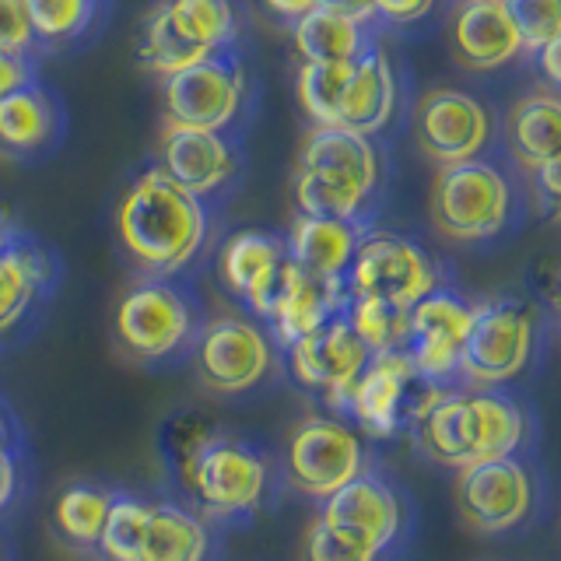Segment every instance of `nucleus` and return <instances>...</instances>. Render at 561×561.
Returning a JSON list of instances; mask_svg holds the SVG:
<instances>
[{"mask_svg": "<svg viewBox=\"0 0 561 561\" xmlns=\"http://www.w3.org/2000/svg\"><path fill=\"white\" fill-rule=\"evenodd\" d=\"M393 110H397L393 64L379 46L368 43L362 57H355V64H351V75H347L341 105H337V123H333V127L373 137L393 119Z\"/></svg>", "mask_w": 561, "mask_h": 561, "instance_id": "21", "label": "nucleus"}, {"mask_svg": "<svg viewBox=\"0 0 561 561\" xmlns=\"http://www.w3.org/2000/svg\"><path fill=\"white\" fill-rule=\"evenodd\" d=\"M379 180L382 162L373 137L341 127H312L298 151L291 197L298 215L358 225Z\"/></svg>", "mask_w": 561, "mask_h": 561, "instance_id": "3", "label": "nucleus"}, {"mask_svg": "<svg viewBox=\"0 0 561 561\" xmlns=\"http://www.w3.org/2000/svg\"><path fill=\"white\" fill-rule=\"evenodd\" d=\"M414 137L435 165L481 158L491 140V113L478 95L460 88H432L417 102Z\"/></svg>", "mask_w": 561, "mask_h": 561, "instance_id": "13", "label": "nucleus"}, {"mask_svg": "<svg viewBox=\"0 0 561 561\" xmlns=\"http://www.w3.org/2000/svg\"><path fill=\"white\" fill-rule=\"evenodd\" d=\"M110 505H113V499L105 495V491L88 488V484H70L60 491L57 508H53V523H57V530L70 543L88 548V543H99L102 523L110 516Z\"/></svg>", "mask_w": 561, "mask_h": 561, "instance_id": "33", "label": "nucleus"}, {"mask_svg": "<svg viewBox=\"0 0 561 561\" xmlns=\"http://www.w3.org/2000/svg\"><path fill=\"white\" fill-rule=\"evenodd\" d=\"M344 274L351 277V291L355 295L382 298V302L400 309H411L417 298L438 288L432 256L417 242L393 232L358 239L355 256H351Z\"/></svg>", "mask_w": 561, "mask_h": 561, "instance_id": "8", "label": "nucleus"}, {"mask_svg": "<svg viewBox=\"0 0 561 561\" xmlns=\"http://www.w3.org/2000/svg\"><path fill=\"white\" fill-rule=\"evenodd\" d=\"M320 519L330 530L358 540L379 554L400 530V502L379 478L358 473V478L333 491L330 499H323Z\"/></svg>", "mask_w": 561, "mask_h": 561, "instance_id": "19", "label": "nucleus"}, {"mask_svg": "<svg viewBox=\"0 0 561 561\" xmlns=\"http://www.w3.org/2000/svg\"><path fill=\"white\" fill-rule=\"evenodd\" d=\"M558 49H561V39H551V43H543V46L537 49V57H540V70H543V78H548V84H551V88H558V81H561Z\"/></svg>", "mask_w": 561, "mask_h": 561, "instance_id": "44", "label": "nucleus"}, {"mask_svg": "<svg viewBox=\"0 0 561 561\" xmlns=\"http://www.w3.org/2000/svg\"><path fill=\"white\" fill-rule=\"evenodd\" d=\"M368 362L365 344L355 337V330L344 316H330L306 337L288 344V368L295 382H302L306 390L323 393L330 408H341L344 393Z\"/></svg>", "mask_w": 561, "mask_h": 561, "instance_id": "14", "label": "nucleus"}, {"mask_svg": "<svg viewBox=\"0 0 561 561\" xmlns=\"http://www.w3.org/2000/svg\"><path fill=\"white\" fill-rule=\"evenodd\" d=\"M362 473V438L337 417H306L285 443V478L309 499H330Z\"/></svg>", "mask_w": 561, "mask_h": 561, "instance_id": "9", "label": "nucleus"}, {"mask_svg": "<svg viewBox=\"0 0 561 561\" xmlns=\"http://www.w3.org/2000/svg\"><path fill=\"white\" fill-rule=\"evenodd\" d=\"M35 35L25 14V0H0V53H32Z\"/></svg>", "mask_w": 561, "mask_h": 561, "instance_id": "38", "label": "nucleus"}, {"mask_svg": "<svg viewBox=\"0 0 561 561\" xmlns=\"http://www.w3.org/2000/svg\"><path fill=\"white\" fill-rule=\"evenodd\" d=\"M449 53L463 70H499L523 53L513 14L491 0H460L449 14Z\"/></svg>", "mask_w": 561, "mask_h": 561, "instance_id": "16", "label": "nucleus"}, {"mask_svg": "<svg viewBox=\"0 0 561 561\" xmlns=\"http://www.w3.org/2000/svg\"><path fill=\"white\" fill-rule=\"evenodd\" d=\"M169 18L190 43L210 53L236 43V8L232 0H162Z\"/></svg>", "mask_w": 561, "mask_h": 561, "instance_id": "30", "label": "nucleus"}, {"mask_svg": "<svg viewBox=\"0 0 561 561\" xmlns=\"http://www.w3.org/2000/svg\"><path fill=\"white\" fill-rule=\"evenodd\" d=\"M351 64H302L295 75V95L302 113L312 119V127H333L337 123V105L341 92L347 84Z\"/></svg>", "mask_w": 561, "mask_h": 561, "instance_id": "31", "label": "nucleus"}, {"mask_svg": "<svg viewBox=\"0 0 561 561\" xmlns=\"http://www.w3.org/2000/svg\"><path fill=\"white\" fill-rule=\"evenodd\" d=\"M14 460L8 453H0V508H4L14 495Z\"/></svg>", "mask_w": 561, "mask_h": 561, "instance_id": "45", "label": "nucleus"}, {"mask_svg": "<svg viewBox=\"0 0 561 561\" xmlns=\"http://www.w3.org/2000/svg\"><path fill=\"white\" fill-rule=\"evenodd\" d=\"M341 306H344L341 277H316L288 260L267 320L277 337L291 344L298 337H306V333H312L320 323H327L330 316H337Z\"/></svg>", "mask_w": 561, "mask_h": 561, "instance_id": "22", "label": "nucleus"}, {"mask_svg": "<svg viewBox=\"0 0 561 561\" xmlns=\"http://www.w3.org/2000/svg\"><path fill=\"white\" fill-rule=\"evenodd\" d=\"M473 323V306L446 288H435L408 309V351L421 379H446L460 365L467 330Z\"/></svg>", "mask_w": 561, "mask_h": 561, "instance_id": "15", "label": "nucleus"}, {"mask_svg": "<svg viewBox=\"0 0 561 561\" xmlns=\"http://www.w3.org/2000/svg\"><path fill=\"white\" fill-rule=\"evenodd\" d=\"M358 239V225L351 221L298 215L288 232L285 253L291 263H298V267L316 277H344Z\"/></svg>", "mask_w": 561, "mask_h": 561, "instance_id": "23", "label": "nucleus"}, {"mask_svg": "<svg viewBox=\"0 0 561 561\" xmlns=\"http://www.w3.org/2000/svg\"><path fill=\"white\" fill-rule=\"evenodd\" d=\"M508 210H513L508 180L484 158L438 165L428 193V215L446 239L481 242L499 236L508 221Z\"/></svg>", "mask_w": 561, "mask_h": 561, "instance_id": "5", "label": "nucleus"}, {"mask_svg": "<svg viewBox=\"0 0 561 561\" xmlns=\"http://www.w3.org/2000/svg\"><path fill=\"white\" fill-rule=\"evenodd\" d=\"M558 172H561V165H558V162H548V165L534 169V183H537V190L543 193V201H548V204H554V201H558V190H561Z\"/></svg>", "mask_w": 561, "mask_h": 561, "instance_id": "43", "label": "nucleus"}, {"mask_svg": "<svg viewBox=\"0 0 561 561\" xmlns=\"http://www.w3.org/2000/svg\"><path fill=\"white\" fill-rule=\"evenodd\" d=\"M344 320L355 330V337L365 344L368 355H382V351H400L408 341V309L382 302V298H362L347 306Z\"/></svg>", "mask_w": 561, "mask_h": 561, "instance_id": "32", "label": "nucleus"}, {"mask_svg": "<svg viewBox=\"0 0 561 561\" xmlns=\"http://www.w3.org/2000/svg\"><path fill=\"white\" fill-rule=\"evenodd\" d=\"M207 534L197 516L180 505H151L148 530L140 540L137 561H204Z\"/></svg>", "mask_w": 561, "mask_h": 561, "instance_id": "27", "label": "nucleus"}, {"mask_svg": "<svg viewBox=\"0 0 561 561\" xmlns=\"http://www.w3.org/2000/svg\"><path fill=\"white\" fill-rule=\"evenodd\" d=\"M28 84H35L32 53H0V99Z\"/></svg>", "mask_w": 561, "mask_h": 561, "instance_id": "39", "label": "nucleus"}, {"mask_svg": "<svg viewBox=\"0 0 561 561\" xmlns=\"http://www.w3.org/2000/svg\"><path fill=\"white\" fill-rule=\"evenodd\" d=\"M60 116L39 84L18 88L0 99V148L11 154H35L57 137Z\"/></svg>", "mask_w": 561, "mask_h": 561, "instance_id": "25", "label": "nucleus"}, {"mask_svg": "<svg viewBox=\"0 0 561 561\" xmlns=\"http://www.w3.org/2000/svg\"><path fill=\"white\" fill-rule=\"evenodd\" d=\"M435 8V0H376V18L390 25H411L421 22Z\"/></svg>", "mask_w": 561, "mask_h": 561, "instance_id": "40", "label": "nucleus"}, {"mask_svg": "<svg viewBox=\"0 0 561 561\" xmlns=\"http://www.w3.org/2000/svg\"><path fill=\"white\" fill-rule=\"evenodd\" d=\"M148 516L151 505L137 502V499H113L110 516L102 523L99 534V551L105 561H137L140 540L148 530Z\"/></svg>", "mask_w": 561, "mask_h": 561, "instance_id": "35", "label": "nucleus"}, {"mask_svg": "<svg viewBox=\"0 0 561 561\" xmlns=\"http://www.w3.org/2000/svg\"><path fill=\"white\" fill-rule=\"evenodd\" d=\"M46 271V256L28 242H11L0 250V333H8L28 312Z\"/></svg>", "mask_w": 561, "mask_h": 561, "instance_id": "28", "label": "nucleus"}, {"mask_svg": "<svg viewBox=\"0 0 561 561\" xmlns=\"http://www.w3.org/2000/svg\"><path fill=\"white\" fill-rule=\"evenodd\" d=\"M537 320L523 302L473 306V323L460 351V373L478 386H499L516 379L534 355Z\"/></svg>", "mask_w": 561, "mask_h": 561, "instance_id": "7", "label": "nucleus"}, {"mask_svg": "<svg viewBox=\"0 0 561 561\" xmlns=\"http://www.w3.org/2000/svg\"><path fill=\"white\" fill-rule=\"evenodd\" d=\"M558 127H561V102L554 95V88L523 95L508 110L505 119L508 151H513V158L526 172L558 162Z\"/></svg>", "mask_w": 561, "mask_h": 561, "instance_id": "24", "label": "nucleus"}, {"mask_svg": "<svg viewBox=\"0 0 561 561\" xmlns=\"http://www.w3.org/2000/svg\"><path fill=\"white\" fill-rule=\"evenodd\" d=\"M274 351L267 333H263L253 320H239V316H218L210 320L197 347H193V368L197 379L210 393H245L253 390L263 376L271 373Z\"/></svg>", "mask_w": 561, "mask_h": 561, "instance_id": "12", "label": "nucleus"}, {"mask_svg": "<svg viewBox=\"0 0 561 561\" xmlns=\"http://www.w3.org/2000/svg\"><path fill=\"white\" fill-rule=\"evenodd\" d=\"M316 8H327L333 14H344L358 25L376 22V0H316Z\"/></svg>", "mask_w": 561, "mask_h": 561, "instance_id": "41", "label": "nucleus"}, {"mask_svg": "<svg viewBox=\"0 0 561 561\" xmlns=\"http://www.w3.org/2000/svg\"><path fill=\"white\" fill-rule=\"evenodd\" d=\"M523 53H537L543 43L561 39V0H508Z\"/></svg>", "mask_w": 561, "mask_h": 561, "instance_id": "36", "label": "nucleus"}, {"mask_svg": "<svg viewBox=\"0 0 561 561\" xmlns=\"http://www.w3.org/2000/svg\"><path fill=\"white\" fill-rule=\"evenodd\" d=\"M116 236L140 267L175 274L201 253L207 215L201 197L175 186L162 169L137 175L116 207Z\"/></svg>", "mask_w": 561, "mask_h": 561, "instance_id": "1", "label": "nucleus"}, {"mask_svg": "<svg viewBox=\"0 0 561 561\" xmlns=\"http://www.w3.org/2000/svg\"><path fill=\"white\" fill-rule=\"evenodd\" d=\"M99 0H25L35 43H70L88 32Z\"/></svg>", "mask_w": 561, "mask_h": 561, "instance_id": "34", "label": "nucleus"}, {"mask_svg": "<svg viewBox=\"0 0 561 561\" xmlns=\"http://www.w3.org/2000/svg\"><path fill=\"white\" fill-rule=\"evenodd\" d=\"M263 8L274 18H280V22H295V18H302L316 8V0H263Z\"/></svg>", "mask_w": 561, "mask_h": 561, "instance_id": "42", "label": "nucleus"}, {"mask_svg": "<svg viewBox=\"0 0 561 561\" xmlns=\"http://www.w3.org/2000/svg\"><path fill=\"white\" fill-rule=\"evenodd\" d=\"M417 382H421V376L403 347L382 351V355H368L358 379L351 382V390L344 393L341 408L355 414V421L368 435L386 438L397 428L403 403H408Z\"/></svg>", "mask_w": 561, "mask_h": 561, "instance_id": "17", "label": "nucleus"}, {"mask_svg": "<svg viewBox=\"0 0 561 561\" xmlns=\"http://www.w3.org/2000/svg\"><path fill=\"white\" fill-rule=\"evenodd\" d=\"M285 242L267 232H236L221 250V280L228 291L239 295L256 316L267 320L274 306V295L280 288V274H285Z\"/></svg>", "mask_w": 561, "mask_h": 561, "instance_id": "20", "label": "nucleus"}, {"mask_svg": "<svg viewBox=\"0 0 561 561\" xmlns=\"http://www.w3.org/2000/svg\"><path fill=\"white\" fill-rule=\"evenodd\" d=\"M14 242V218H11V207L0 204V250Z\"/></svg>", "mask_w": 561, "mask_h": 561, "instance_id": "46", "label": "nucleus"}, {"mask_svg": "<svg viewBox=\"0 0 561 561\" xmlns=\"http://www.w3.org/2000/svg\"><path fill=\"white\" fill-rule=\"evenodd\" d=\"M162 95L169 123L221 134L242 110L245 70L232 53L218 49L210 57L162 78Z\"/></svg>", "mask_w": 561, "mask_h": 561, "instance_id": "6", "label": "nucleus"}, {"mask_svg": "<svg viewBox=\"0 0 561 561\" xmlns=\"http://www.w3.org/2000/svg\"><path fill=\"white\" fill-rule=\"evenodd\" d=\"M0 453H8V438H4V421H0Z\"/></svg>", "mask_w": 561, "mask_h": 561, "instance_id": "47", "label": "nucleus"}, {"mask_svg": "<svg viewBox=\"0 0 561 561\" xmlns=\"http://www.w3.org/2000/svg\"><path fill=\"white\" fill-rule=\"evenodd\" d=\"M368 25L351 22L344 14L327 8H312L309 14L291 22V43L302 64H347L365 53Z\"/></svg>", "mask_w": 561, "mask_h": 561, "instance_id": "26", "label": "nucleus"}, {"mask_svg": "<svg viewBox=\"0 0 561 561\" xmlns=\"http://www.w3.org/2000/svg\"><path fill=\"white\" fill-rule=\"evenodd\" d=\"M491 4H508V0H491Z\"/></svg>", "mask_w": 561, "mask_h": 561, "instance_id": "48", "label": "nucleus"}, {"mask_svg": "<svg viewBox=\"0 0 561 561\" xmlns=\"http://www.w3.org/2000/svg\"><path fill=\"white\" fill-rule=\"evenodd\" d=\"M376 558L379 554L373 548H365V543L330 530L323 519H316L309 526L302 551H298V561H376Z\"/></svg>", "mask_w": 561, "mask_h": 561, "instance_id": "37", "label": "nucleus"}, {"mask_svg": "<svg viewBox=\"0 0 561 561\" xmlns=\"http://www.w3.org/2000/svg\"><path fill=\"white\" fill-rule=\"evenodd\" d=\"M0 561H4V558H0Z\"/></svg>", "mask_w": 561, "mask_h": 561, "instance_id": "49", "label": "nucleus"}, {"mask_svg": "<svg viewBox=\"0 0 561 561\" xmlns=\"http://www.w3.org/2000/svg\"><path fill=\"white\" fill-rule=\"evenodd\" d=\"M116 341L140 362L169 358L193 333V306L169 280H140L116 306Z\"/></svg>", "mask_w": 561, "mask_h": 561, "instance_id": "10", "label": "nucleus"}, {"mask_svg": "<svg viewBox=\"0 0 561 561\" xmlns=\"http://www.w3.org/2000/svg\"><path fill=\"white\" fill-rule=\"evenodd\" d=\"M456 513L478 534H505L530 516L534 484L516 456H499L456 470Z\"/></svg>", "mask_w": 561, "mask_h": 561, "instance_id": "11", "label": "nucleus"}, {"mask_svg": "<svg viewBox=\"0 0 561 561\" xmlns=\"http://www.w3.org/2000/svg\"><path fill=\"white\" fill-rule=\"evenodd\" d=\"M190 435L180 438V463L186 488L210 516H239L256 508L267 488V467L260 453L236 438L210 435L197 421H186Z\"/></svg>", "mask_w": 561, "mask_h": 561, "instance_id": "4", "label": "nucleus"}, {"mask_svg": "<svg viewBox=\"0 0 561 561\" xmlns=\"http://www.w3.org/2000/svg\"><path fill=\"white\" fill-rule=\"evenodd\" d=\"M158 158L175 186H183L193 197H207L218 186H225L236 172L232 145L215 130H193L165 119V130L158 137Z\"/></svg>", "mask_w": 561, "mask_h": 561, "instance_id": "18", "label": "nucleus"}, {"mask_svg": "<svg viewBox=\"0 0 561 561\" xmlns=\"http://www.w3.org/2000/svg\"><path fill=\"white\" fill-rule=\"evenodd\" d=\"M414 435L428 460L460 470L513 456L526 435V417L508 397L488 390L428 393L414 408Z\"/></svg>", "mask_w": 561, "mask_h": 561, "instance_id": "2", "label": "nucleus"}, {"mask_svg": "<svg viewBox=\"0 0 561 561\" xmlns=\"http://www.w3.org/2000/svg\"><path fill=\"white\" fill-rule=\"evenodd\" d=\"M204 57H210V49L190 43L186 35L175 28L165 4H158L148 14L145 28H140V43H137V64L140 67L151 70V75H158V78H169V75H175V70H183V67L197 64Z\"/></svg>", "mask_w": 561, "mask_h": 561, "instance_id": "29", "label": "nucleus"}]
</instances>
